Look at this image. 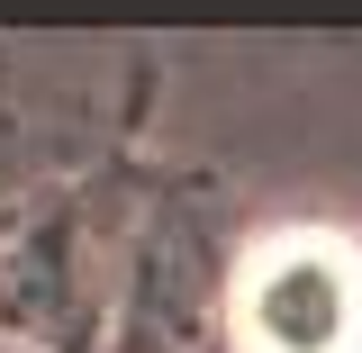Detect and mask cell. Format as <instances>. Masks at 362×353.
<instances>
[{"label":"cell","instance_id":"cell-1","mask_svg":"<svg viewBox=\"0 0 362 353\" xmlns=\"http://www.w3.org/2000/svg\"><path fill=\"white\" fill-rule=\"evenodd\" d=\"M245 353H362V263L335 236H281L235 290Z\"/></svg>","mask_w":362,"mask_h":353}]
</instances>
